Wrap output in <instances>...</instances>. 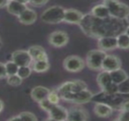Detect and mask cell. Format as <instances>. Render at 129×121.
I'll return each mask as SVG.
<instances>
[{"mask_svg":"<svg viewBox=\"0 0 129 121\" xmlns=\"http://www.w3.org/2000/svg\"><path fill=\"white\" fill-rule=\"evenodd\" d=\"M121 21L111 16L98 18L93 15H85L79 25L87 35L100 39L103 36H115L116 34L120 33L124 30Z\"/></svg>","mask_w":129,"mask_h":121,"instance_id":"1","label":"cell"},{"mask_svg":"<svg viewBox=\"0 0 129 121\" xmlns=\"http://www.w3.org/2000/svg\"><path fill=\"white\" fill-rule=\"evenodd\" d=\"M104 5L108 9L109 15L112 18L124 20L129 16V7L118 0H105Z\"/></svg>","mask_w":129,"mask_h":121,"instance_id":"2","label":"cell"},{"mask_svg":"<svg viewBox=\"0 0 129 121\" xmlns=\"http://www.w3.org/2000/svg\"><path fill=\"white\" fill-rule=\"evenodd\" d=\"M64 9L59 6H54L46 9L41 15V20L46 24H56L63 21Z\"/></svg>","mask_w":129,"mask_h":121,"instance_id":"3","label":"cell"},{"mask_svg":"<svg viewBox=\"0 0 129 121\" xmlns=\"http://www.w3.org/2000/svg\"><path fill=\"white\" fill-rule=\"evenodd\" d=\"M106 54L103 50H92L87 53V65L93 71L100 70L102 68V63Z\"/></svg>","mask_w":129,"mask_h":121,"instance_id":"4","label":"cell"},{"mask_svg":"<svg viewBox=\"0 0 129 121\" xmlns=\"http://www.w3.org/2000/svg\"><path fill=\"white\" fill-rule=\"evenodd\" d=\"M93 96V93L86 89L78 92L69 93L66 95H64L61 98L66 101H71L76 104H85L92 101Z\"/></svg>","mask_w":129,"mask_h":121,"instance_id":"5","label":"cell"},{"mask_svg":"<svg viewBox=\"0 0 129 121\" xmlns=\"http://www.w3.org/2000/svg\"><path fill=\"white\" fill-rule=\"evenodd\" d=\"M85 63L84 60L77 55L68 56L63 62V67L67 71L71 73H77L82 71Z\"/></svg>","mask_w":129,"mask_h":121,"instance_id":"6","label":"cell"},{"mask_svg":"<svg viewBox=\"0 0 129 121\" xmlns=\"http://www.w3.org/2000/svg\"><path fill=\"white\" fill-rule=\"evenodd\" d=\"M69 35L63 30L52 32L49 36V43L53 47L61 48L66 45L69 42Z\"/></svg>","mask_w":129,"mask_h":121,"instance_id":"7","label":"cell"},{"mask_svg":"<svg viewBox=\"0 0 129 121\" xmlns=\"http://www.w3.org/2000/svg\"><path fill=\"white\" fill-rule=\"evenodd\" d=\"M12 60L16 63L19 67L30 66L33 62V60L28 53L25 50H17L12 54Z\"/></svg>","mask_w":129,"mask_h":121,"instance_id":"8","label":"cell"},{"mask_svg":"<svg viewBox=\"0 0 129 121\" xmlns=\"http://www.w3.org/2000/svg\"><path fill=\"white\" fill-rule=\"evenodd\" d=\"M49 119L51 120H67L68 110L58 104H54L48 111Z\"/></svg>","mask_w":129,"mask_h":121,"instance_id":"9","label":"cell"},{"mask_svg":"<svg viewBox=\"0 0 129 121\" xmlns=\"http://www.w3.org/2000/svg\"><path fill=\"white\" fill-rule=\"evenodd\" d=\"M120 66H121V62L118 57L115 55L106 54L103 60L101 69L104 70L105 71L110 72L120 68Z\"/></svg>","mask_w":129,"mask_h":121,"instance_id":"10","label":"cell"},{"mask_svg":"<svg viewBox=\"0 0 129 121\" xmlns=\"http://www.w3.org/2000/svg\"><path fill=\"white\" fill-rule=\"evenodd\" d=\"M84 15L78 10L74 9H64L63 21L72 24H79Z\"/></svg>","mask_w":129,"mask_h":121,"instance_id":"11","label":"cell"},{"mask_svg":"<svg viewBox=\"0 0 129 121\" xmlns=\"http://www.w3.org/2000/svg\"><path fill=\"white\" fill-rule=\"evenodd\" d=\"M89 119L88 113L83 108H71L68 110L67 120L70 121H84Z\"/></svg>","mask_w":129,"mask_h":121,"instance_id":"12","label":"cell"},{"mask_svg":"<svg viewBox=\"0 0 129 121\" xmlns=\"http://www.w3.org/2000/svg\"><path fill=\"white\" fill-rule=\"evenodd\" d=\"M18 18L19 22L22 24L31 25L36 22L37 19V15L34 10L27 8Z\"/></svg>","mask_w":129,"mask_h":121,"instance_id":"13","label":"cell"},{"mask_svg":"<svg viewBox=\"0 0 129 121\" xmlns=\"http://www.w3.org/2000/svg\"><path fill=\"white\" fill-rule=\"evenodd\" d=\"M98 47L101 50H112L117 48L116 36H103L99 39Z\"/></svg>","mask_w":129,"mask_h":121,"instance_id":"14","label":"cell"},{"mask_svg":"<svg viewBox=\"0 0 129 121\" xmlns=\"http://www.w3.org/2000/svg\"><path fill=\"white\" fill-rule=\"evenodd\" d=\"M27 51L33 62L39 60H48V56L44 48L40 45H32L28 48Z\"/></svg>","mask_w":129,"mask_h":121,"instance_id":"15","label":"cell"},{"mask_svg":"<svg viewBox=\"0 0 129 121\" xmlns=\"http://www.w3.org/2000/svg\"><path fill=\"white\" fill-rule=\"evenodd\" d=\"M6 9L9 14L18 17L27 9V6L16 0H10L6 6Z\"/></svg>","mask_w":129,"mask_h":121,"instance_id":"16","label":"cell"},{"mask_svg":"<svg viewBox=\"0 0 129 121\" xmlns=\"http://www.w3.org/2000/svg\"><path fill=\"white\" fill-rule=\"evenodd\" d=\"M50 90L44 86H38L34 87L30 92L31 98L37 102H40V101L47 98V96L49 93Z\"/></svg>","mask_w":129,"mask_h":121,"instance_id":"17","label":"cell"},{"mask_svg":"<svg viewBox=\"0 0 129 121\" xmlns=\"http://www.w3.org/2000/svg\"><path fill=\"white\" fill-rule=\"evenodd\" d=\"M94 113L97 116L100 117H108L112 113V108L110 105L103 103L97 102L94 106Z\"/></svg>","mask_w":129,"mask_h":121,"instance_id":"18","label":"cell"},{"mask_svg":"<svg viewBox=\"0 0 129 121\" xmlns=\"http://www.w3.org/2000/svg\"><path fill=\"white\" fill-rule=\"evenodd\" d=\"M91 15L98 18H106L109 17V12L106 6L103 5H98L93 8Z\"/></svg>","mask_w":129,"mask_h":121,"instance_id":"19","label":"cell"},{"mask_svg":"<svg viewBox=\"0 0 129 121\" xmlns=\"http://www.w3.org/2000/svg\"><path fill=\"white\" fill-rule=\"evenodd\" d=\"M109 74H110L112 83H114L117 85L119 84L120 83H121L122 81H124L127 77V75L125 73V71H124L123 70H121L120 68L116 69L112 71H110Z\"/></svg>","mask_w":129,"mask_h":121,"instance_id":"20","label":"cell"},{"mask_svg":"<svg viewBox=\"0 0 129 121\" xmlns=\"http://www.w3.org/2000/svg\"><path fill=\"white\" fill-rule=\"evenodd\" d=\"M49 69V63L48 60H34L32 70L37 73H44Z\"/></svg>","mask_w":129,"mask_h":121,"instance_id":"21","label":"cell"},{"mask_svg":"<svg viewBox=\"0 0 129 121\" xmlns=\"http://www.w3.org/2000/svg\"><path fill=\"white\" fill-rule=\"evenodd\" d=\"M97 83L102 89H105L106 86L110 85L112 83V81L109 72L104 71L103 72L100 73L97 77Z\"/></svg>","mask_w":129,"mask_h":121,"instance_id":"22","label":"cell"},{"mask_svg":"<svg viewBox=\"0 0 129 121\" xmlns=\"http://www.w3.org/2000/svg\"><path fill=\"white\" fill-rule=\"evenodd\" d=\"M117 37V47L121 49H129V36L125 33L119 34Z\"/></svg>","mask_w":129,"mask_h":121,"instance_id":"23","label":"cell"},{"mask_svg":"<svg viewBox=\"0 0 129 121\" xmlns=\"http://www.w3.org/2000/svg\"><path fill=\"white\" fill-rule=\"evenodd\" d=\"M57 92L61 98L64 95L72 92V81H68L61 84L57 89Z\"/></svg>","mask_w":129,"mask_h":121,"instance_id":"24","label":"cell"},{"mask_svg":"<svg viewBox=\"0 0 129 121\" xmlns=\"http://www.w3.org/2000/svg\"><path fill=\"white\" fill-rule=\"evenodd\" d=\"M5 66H6V71L7 76L17 74L19 66L16 63H15L13 60H9V62H7L5 64Z\"/></svg>","mask_w":129,"mask_h":121,"instance_id":"25","label":"cell"},{"mask_svg":"<svg viewBox=\"0 0 129 121\" xmlns=\"http://www.w3.org/2000/svg\"><path fill=\"white\" fill-rule=\"evenodd\" d=\"M32 73V68L30 66H21L18 68L17 74L22 79H26L30 76Z\"/></svg>","mask_w":129,"mask_h":121,"instance_id":"26","label":"cell"},{"mask_svg":"<svg viewBox=\"0 0 129 121\" xmlns=\"http://www.w3.org/2000/svg\"><path fill=\"white\" fill-rule=\"evenodd\" d=\"M22 81L23 80L18 74L7 76V83L12 86H19L21 85Z\"/></svg>","mask_w":129,"mask_h":121,"instance_id":"27","label":"cell"},{"mask_svg":"<svg viewBox=\"0 0 129 121\" xmlns=\"http://www.w3.org/2000/svg\"><path fill=\"white\" fill-rule=\"evenodd\" d=\"M118 86V92L121 94H129V77H127L124 81Z\"/></svg>","mask_w":129,"mask_h":121,"instance_id":"28","label":"cell"},{"mask_svg":"<svg viewBox=\"0 0 129 121\" xmlns=\"http://www.w3.org/2000/svg\"><path fill=\"white\" fill-rule=\"evenodd\" d=\"M87 89V84L83 80L72 81V92H78Z\"/></svg>","mask_w":129,"mask_h":121,"instance_id":"29","label":"cell"},{"mask_svg":"<svg viewBox=\"0 0 129 121\" xmlns=\"http://www.w3.org/2000/svg\"><path fill=\"white\" fill-rule=\"evenodd\" d=\"M18 116V119H22V120H31V121H35L37 120V117L36 116V115L31 112L29 111H24V112H21V113H19Z\"/></svg>","mask_w":129,"mask_h":121,"instance_id":"30","label":"cell"},{"mask_svg":"<svg viewBox=\"0 0 129 121\" xmlns=\"http://www.w3.org/2000/svg\"><path fill=\"white\" fill-rule=\"evenodd\" d=\"M47 99L53 104H58L60 100V96L57 92V90H50L48 96H47Z\"/></svg>","mask_w":129,"mask_h":121,"instance_id":"31","label":"cell"},{"mask_svg":"<svg viewBox=\"0 0 129 121\" xmlns=\"http://www.w3.org/2000/svg\"><path fill=\"white\" fill-rule=\"evenodd\" d=\"M38 103H39V105H40V107H41V109L43 110H45V111H46V112H48V111L51 109V107L54 105V104H52L47 98H45V99L40 101L38 102Z\"/></svg>","mask_w":129,"mask_h":121,"instance_id":"32","label":"cell"},{"mask_svg":"<svg viewBox=\"0 0 129 121\" xmlns=\"http://www.w3.org/2000/svg\"><path fill=\"white\" fill-rule=\"evenodd\" d=\"M49 2V0H30L29 3L36 7H41L46 5Z\"/></svg>","mask_w":129,"mask_h":121,"instance_id":"33","label":"cell"},{"mask_svg":"<svg viewBox=\"0 0 129 121\" xmlns=\"http://www.w3.org/2000/svg\"><path fill=\"white\" fill-rule=\"evenodd\" d=\"M118 119L121 121H129V110L124 109L119 115Z\"/></svg>","mask_w":129,"mask_h":121,"instance_id":"34","label":"cell"},{"mask_svg":"<svg viewBox=\"0 0 129 121\" xmlns=\"http://www.w3.org/2000/svg\"><path fill=\"white\" fill-rule=\"evenodd\" d=\"M7 77L5 64L0 62V79H4Z\"/></svg>","mask_w":129,"mask_h":121,"instance_id":"35","label":"cell"},{"mask_svg":"<svg viewBox=\"0 0 129 121\" xmlns=\"http://www.w3.org/2000/svg\"><path fill=\"white\" fill-rule=\"evenodd\" d=\"M9 2V0H0V9L6 7Z\"/></svg>","mask_w":129,"mask_h":121,"instance_id":"36","label":"cell"},{"mask_svg":"<svg viewBox=\"0 0 129 121\" xmlns=\"http://www.w3.org/2000/svg\"><path fill=\"white\" fill-rule=\"evenodd\" d=\"M3 109H4V103L1 99H0V113L3 110Z\"/></svg>","mask_w":129,"mask_h":121,"instance_id":"37","label":"cell"},{"mask_svg":"<svg viewBox=\"0 0 129 121\" xmlns=\"http://www.w3.org/2000/svg\"><path fill=\"white\" fill-rule=\"evenodd\" d=\"M16 1H18V2H19V3H22V4L26 5V4H27V3H29L30 0H16Z\"/></svg>","mask_w":129,"mask_h":121,"instance_id":"38","label":"cell"},{"mask_svg":"<svg viewBox=\"0 0 129 121\" xmlns=\"http://www.w3.org/2000/svg\"><path fill=\"white\" fill-rule=\"evenodd\" d=\"M124 109H128L129 110V101H127V102H126L124 104Z\"/></svg>","mask_w":129,"mask_h":121,"instance_id":"39","label":"cell"},{"mask_svg":"<svg viewBox=\"0 0 129 121\" xmlns=\"http://www.w3.org/2000/svg\"><path fill=\"white\" fill-rule=\"evenodd\" d=\"M125 33H126L127 36H129V26L125 29Z\"/></svg>","mask_w":129,"mask_h":121,"instance_id":"40","label":"cell"},{"mask_svg":"<svg viewBox=\"0 0 129 121\" xmlns=\"http://www.w3.org/2000/svg\"><path fill=\"white\" fill-rule=\"evenodd\" d=\"M2 45H3V43H2V41H1V39H0V48L2 47Z\"/></svg>","mask_w":129,"mask_h":121,"instance_id":"41","label":"cell"},{"mask_svg":"<svg viewBox=\"0 0 129 121\" xmlns=\"http://www.w3.org/2000/svg\"><path fill=\"white\" fill-rule=\"evenodd\" d=\"M9 1H10V0H9Z\"/></svg>","mask_w":129,"mask_h":121,"instance_id":"42","label":"cell"}]
</instances>
